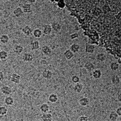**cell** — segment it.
<instances>
[{
	"label": "cell",
	"instance_id": "11",
	"mask_svg": "<svg viewBox=\"0 0 121 121\" xmlns=\"http://www.w3.org/2000/svg\"><path fill=\"white\" fill-rule=\"evenodd\" d=\"M42 76L44 78L49 80L51 79L53 77V73L49 70H45L42 72Z\"/></svg>",
	"mask_w": 121,
	"mask_h": 121
},
{
	"label": "cell",
	"instance_id": "2",
	"mask_svg": "<svg viewBox=\"0 0 121 121\" xmlns=\"http://www.w3.org/2000/svg\"><path fill=\"white\" fill-rule=\"evenodd\" d=\"M22 8L24 14H29L32 12L31 5L30 3H24L22 5Z\"/></svg>",
	"mask_w": 121,
	"mask_h": 121
},
{
	"label": "cell",
	"instance_id": "32",
	"mask_svg": "<svg viewBox=\"0 0 121 121\" xmlns=\"http://www.w3.org/2000/svg\"><path fill=\"white\" fill-rule=\"evenodd\" d=\"M57 6L60 9H63L66 7V3L64 0H59L57 1Z\"/></svg>",
	"mask_w": 121,
	"mask_h": 121
},
{
	"label": "cell",
	"instance_id": "12",
	"mask_svg": "<svg viewBox=\"0 0 121 121\" xmlns=\"http://www.w3.org/2000/svg\"><path fill=\"white\" fill-rule=\"evenodd\" d=\"M80 49V46L78 44L74 43L72 44L70 47L69 49L73 53H78Z\"/></svg>",
	"mask_w": 121,
	"mask_h": 121
},
{
	"label": "cell",
	"instance_id": "14",
	"mask_svg": "<svg viewBox=\"0 0 121 121\" xmlns=\"http://www.w3.org/2000/svg\"><path fill=\"white\" fill-rule=\"evenodd\" d=\"M30 45L31 50L32 51L38 50L40 48V44L38 41H31Z\"/></svg>",
	"mask_w": 121,
	"mask_h": 121
},
{
	"label": "cell",
	"instance_id": "18",
	"mask_svg": "<svg viewBox=\"0 0 121 121\" xmlns=\"http://www.w3.org/2000/svg\"><path fill=\"white\" fill-rule=\"evenodd\" d=\"M79 103L82 107H86L90 103V100L87 98L83 97L80 98Z\"/></svg>",
	"mask_w": 121,
	"mask_h": 121
},
{
	"label": "cell",
	"instance_id": "35",
	"mask_svg": "<svg viewBox=\"0 0 121 121\" xmlns=\"http://www.w3.org/2000/svg\"><path fill=\"white\" fill-rule=\"evenodd\" d=\"M78 120L79 121H88V117L87 116L82 115L79 117Z\"/></svg>",
	"mask_w": 121,
	"mask_h": 121
},
{
	"label": "cell",
	"instance_id": "31",
	"mask_svg": "<svg viewBox=\"0 0 121 121\" xmlns=\"http://www.w3.org/2000/svg\"><path fill=\"white\" fill-rule=\"evenodd\" d=\"M8 112L7 108L4 106L0 107V115L4 116L6 115Z\"/></svg>",
	"mask_w": 121,
	"mask_h": 121
},
{
	"label": "cell",
	"instance_id": "8",
	"mask_svg": "<svg viewBox=\"0 0 121 121\" xmlns=\"http://www.w3.org/2000/svg\"><path fill=\"white\" fill-rule=\"evenodd\" d=\"M24 50L23 47L20 44H17L14 47L13 51L17 55L22 54Z\"/></svg>",
	"mask_w": 121,
	"mask_h": 121
},
{
	"label": "cell",
	"instance_id": "9",
	"mask_svg": "<svg viewBox=\"0 0 121 121\" xmlns=\"http://www.w3.org/2000/svg\"><path fill=\"white\" fill-rule=\"evenodd\" d=\"M84 67L89 72H92L95 70V65L91 61H87L84 64Z\"/></svg>",
	"mask_w": 121,
	"mask_h": 121
},
{
	"label": "cell",
	"instance_id": "26",
	"mask_svg": "<svg viewBox=\"0 0 121 121\" xmlns=\"http://www.w3.org/2000/svg\"><path fill=\"white\" fill-rule=\"evenodd\" d=\"M120 65L117 62L114 61L112 62L110 65V68L112 71H115L118 70Z\"/></svg>",
	"mask_w": 121,
	"mask_h": 121
},
{
	"label": "cell",
	"instance_id": "36",
	"mask_svg": "<svg viewBox=\"0 0 121 121\" xmlns=\"http://www.w3.org/2000/svg\"><path fill=\"white\" fill-rule=\"evenodd\" d=\"M116 113L117 114L118 116L120 117L121 116V108L120 107L118 108L117 109H116Z\"/></svg>",
	"mask_w": 121,
	"mask_h": 121
},
{
	"label": "cell",
	"instance_id": "38",
	"mask_svg": "<svg viewBox=\"0 0 121 121\" xmlns=\"http://www.w3.org/2000/svg\"><path fill=\"white\" fill-rule=\"evenodd\" d=\"M28 2H29V3H34L36 2V0H28Z\"/></svg>",
	"mask_w": 121,
	"mask_h": 121
},
{
	"label": "cell",
	"instance_id": "22",
	"mask_svg": "<svg viewBox=\"0 0 121 121\" xmlns=\"http://www.w3.org/2000/svg\"><path fill=\"white\" fill-rule=\"evenodd\" d=\"M112 83L115 85H117L120 82V78L117 75H114L111 78Z\"/></svg>",
	"mask_w": 121,
	"mask_h": 121
},
{
	"label": "cell",
	"instance_id": "21",
	"mask_svg": "<svg viewBox=\"0 0 121 121\" xmlns=\"http://www.w3.org/2000/svg\"><path fill=\"white\" fill-rule=\"evenodd\" d=\"M83 87V85L82 83H76L73 87V90L76 93H80L82 90Z\"/></svg>",
	"mask_w": 121,
	"mask_h": 121
},
{
	"label": "cell",
	"instance_id": "37",
	"mask_svg": "<svg viewBox=\"0 0 121 121\" xmlns=\"http://www.w3.org/2000/svg\"><path fill=\"white\" fill-rule=\"evenodd\" d=\"M4 78V74L3 72L0 71V82H2Z\"/></svg>",
	"mask_w": 121,
	"mask_h": 121
},
{
	"label": "cell",
	"instance_id": "20",
	"mask_svg": "<svg viewBox=\"0 0 121 121\" xmlns=\"http://www.w3.org/2000/svg\"><path fill=\"white\" fill-rule=\"evenodd\" d=\"M43 32L39 29H36L33 31L32 35L36 39L41 38L43 35Z\"/></svg>",
	"mask_w": 121,
	"mask_h": 121
},
{
	"label": "cell",
	"instance_id": "15",
	"mask_svg": "<svg viewBox=\"0 0 121 121\" xmlns=\"http://www.w3.org/2000/svg\"><path fill=\"white\" fill-rule=\"evenodd\" d=\"M92 75L94 79H99L101 78L102 76V72L99 69H97L93 71Z\"/></svg>",
	"mask_w": 121,
	"mask_h": 121
},
{
	"label": "cell",
	"instance_id": "1",
	"mask_svg": "<svg viewBox=\"0 0 121 121\" xmlns=\"http://www.w3.org/2000/svg\"><path fill=\"white\" fill-rule=\"evenodd\" d=\"M22 59L24 62H31L33 61L34 56L31 53H25L22 56Z\"/></svg>",
	"mask_w": 121,
	"mask_h": 121
},
{
	"label": "cell",
	"instance_id": "30",
	"mask_svg": "<svg viewBox=\"0 0 121 121\" xmlns=\"http://www.w3.org/2000/svg\"><path fill=\"white\" fill-rule=\"evenodd\" d=\"M8 57V53L5 51H2L0 52V60L4 61L7 59Z\"/></svg>",
	"mask_w": 121,
	"mask_h": 121
},
{
	"label": "cell",
	"instance_id": "28",
	"mask_svg": "<svg viewBox=\"0 0 121 121\" xmlns=\"http://www.w3.org/2000/svg\"><path fill=\"white\" fill-rule=\"evenodd\" d=\"M118 115L115 111H112L110 112L109 115V119L111 121H116L118 119Z\"/></svg>",
	"mask_w": 121,
	"mask_h": 121
},
{
	"label": "cell",
	"instance_id": "3",
	"mask_svg": "<svg viewBox=\"0 0 121 121\" xmlns=\"http://www.w3.org/2000/svg\"><path fill=\"white\" fill-rule=\"evenodd\" d=\"M1 92L5 95H9L12 92V88L8 86L4 85L2 86L0 88Z\"/></svg>",
	"mask_w": 121,
	"mask_h": 121
},
{
	"label": "cell",
	"instance_id": "4",
	"mask_svg": "<svg viewBox=\"0 0 121 121\" xmlns=\"http://www.w3.org/2000/svg\"><path fill=\"white\" fill-rule=\"evenodd\" d=\"M22 31L25 36H30L32 34L33 30L30 26L26 25L22 28Z\"/></svg>",
	"mask_w": 121,
	"mask_h": 121
},
{
	"label": "cell",
	"instance_id": "13",
	"mask_svg": "<svg viewBox=\"0 0 121 121\" xmlns=\"http://www.w3.org/2000/svg\"><path fill=\"white\" fill-rule=\"evenodd\" d=\"M64 55L66 60H70L74 57V54L70 49H68L64 52Z\"/></svg>",
	"mask_w": 121,
	"mask_h": 121
},
{
	"label": "cell",
	"instance_id": "7",
	"mask_svg": "<svg viewBox=\"0 0 121 121\" xmlns=\"http://www.w3.org/2000/svg\"><path fill=\"white\" fill-rule=\"evenodd\" d=\"M21 78L20 75L17 73H13L11 75L10 80L14 83L18 84L20 82Z\"/></svg>",
	"mask_w": 121,
	"mask_h": 121
},
{
	"label": "cell",
	"instance_id": "42",
	"mask_svg": "<svg viewBox=\"0 0 121 121\" xmlns=\"http://www.w3.org/2000/svg\"></svg>",
	"mask_w": 121,
	"mask_h": 121
},
{
	"label": "cell",
	"instance_id": "27",
	"mask_svg": "<svg viewBox=\"0 0 121 121\" xmlns=\"http://www.w3.org/2000/svg\"><path fill=\"white\" fill-rule=\"evenodd\" d=\"M58 100V98L57 95L54 93L51 94L49 96L48 100L51 103H55Z\"/></svg>",
	"mask_w": 121,
	"mask_h": 121
},
{
	"label": "cell",
	"instance_id": "41",
	"mask_svg": "<svg viewBox=\"0 0 121 121\" xmlns=\"http://www.w3.org/2000/svg\"></svg>",
	"mask_w": 121,
	"mask_h": 121
},
{
	"label": "cell",
	"instance_id": "16",
	"mask_svg": "<svg viewBox=\"0 0 121 121\" xmlns=\"http://www.w3.org/2000/svg\"><path fill=\"white\" fill-rule=\"evenodd\" d=\"M41 51L44 54L47 56H49L52 52L51 48L47 45L43 46L42 48Z\"/></svg>",
	"mask_w": 121,
	"mask_h": 121
},
{
	"label": "cell",
	"instance_id": "5",
	"mask_svg": "<svg viewBox=\"0 0 121 121\" xmlns=\"http://www.w3.org/2000/svg\"><path fill=\"white\" fill-rule=\"evenodd\" d=\"M13 13L14 16L17 18L22 17L24 14L22 9L20 7L15 8L13 11Z\"/></svg>",
	"mask_w": 121,
	"mask_h": 121
},
{
	"label": "cell",
	"instance_id": "24",
	"mask_svg": "<svg viewBox=\"0 0 121 121\" xmlns=\"http://www.w3.org/2000/svg\"><path fill=\"white\" fill-rule=\"evenodd\" d=\"M39 109L41 112L44 114L47 113L49 110V106L47 103H43L41 105Z\"/></svg>",
	"mask_w": 121,
	"mask_h": 121
},
{
	"label": "cell",
	"instance_id": "23",
	"mask_svg": "<svg viewBox=\"0 0 121 121\" xmlns=\"http://www.w3.org/2000/svg\"><path fill=\"white\" fill-rule=\"evenodd\" d=\"M4 102L7 105L12 106L14 103V98L11 96H7L4 99Z\"/></svg>",
	"mask_w": 121,
	"mask_h": 121
},
{
	"label": "cell",
	"instance_id": "25",
	"mask_svg": "<svg viewBox=\"0 0 121 121\" xmlns=\"http://www.w3.org/2000/svg\"><path fill=\"white\" fill-rule=\"evenodd\" d=\"M41 119L43 121H49L52 120V115L50 113H44L42 115Z\"/></svg>",
	"mask_w": 121,
	"mask_h": 121
},
{
	"label": "cell",
	"instance_id": "17",
	"mask_svg": "<svg viewBox=\"0 0 121 121\" xmlns=\"http://www.w3.org/2000/svg\"><path fill=\"white\" fill-rule=\"evenodd\" d=\"M95 47L93 44H87L86 46L85 52L89 54H92L95 51Z\"/></svg>",
	"mask_w": 121,
	"mask_h": 121
},
{
	"label": "cell",
	"instance_id": "29",
	"mask_svg": "<svg viewBox=\"0 0 121 121\" xmlns=\"http://www.w3.org/2000/svg\"><path fill=\"white\" fill-rule=\"evenodd\" d=\"M9 40V36L7 35H3L0 37V41L4 44L8 43Z\"/></svg>",
	"mask_w": 121,
	"mask_h": 121
},
{
	"label": "cell",
	"instance_id": "40",
	"mask_svg": "<svg viewBox=\"0 0 121 121\" xmlns=\"http://www.w3.org/2000/svg\"><path fill=\"white\" fill-rule=\"evenodd\" d=\"M53 121V120H51V121Z\"/></svg>",
	"mask_w": 121,
	"mask_h": 121
},
{
	"label": "cell",
	"instance_id": "33",
	"mask_svg": "<svg viewBox=\"0 0 121 121\" xmlns=\"http://www.w3.org/2000/svg\"><path fill=\"white\" fill-rule=\"evenodd\" d=\"M71 80L74 83H79L80 81V78L79 77L77 76L74 75L71 78Z\"/></svg>",
	"mask_w": 121,
	"mask_h": 121
},
{
	"label": "cell",
	"instance_id": "19",
	"mask_svg": "<svg viewBox=\"0 0 121 121\" xmlns=\"http://www.w3.org/2000/svg\"><path fill=\"white\" fill-rule=\"evenodd\" d=\"M107 58V56L104 53H99L96 56V59L99 62H104L106 60Z\"/></svg>",
	"mask_w": 121,
	"mask_h": 121
},
{
	"label": "cell",
	"instance_id": "6",
	"mask_svg": "<svg viewBox=\"0 0 121 121\" xmlns=\"http://www.w3.org/2000/svg\"><path fill=\"white\" fill-rule=\"evenodd\" d=\"M51 25L52 30L55 32H58L60 31L62 29V26L61 25L57 22H52Z\"/></svg>",
	"mask_w": 121,
	"mask_h": 121
},
{
	"label": "cell",
	"instance_id": "10",
	"mask_svg": "<svg viewBox=\"0 0 121 121\" xmlns=\"http://www.w3.org/2000/svg\"><path fill=\"white\" fill-rule=\"evenodd\" d=\"M52 29L51 25L45 24L43 26V33L45 35H48L52 32Z\"/></svg>",
	"mask_w": 121,
	"mask_h": 121
},
{
	"label": "cell",
	"instance_id": "34",
	"mask_svg": "<svg viewBox=\"0 0 121 121\" xmlns=\"http://www.w3.org/2000/svg\"><path fill=\"white\" fill-rule=\"evenodd\" d=\"M78 37H79L78 34V33L75 32V33H74L70 35V38L71 40H73L77 39V38H78Z\"/></svg>",
	"mask_w": 121,
	"mask_h": 121
},
{
	"label": "cell",
	"instance_id": "39",
	"mask_svg": "<svg viewBox=\"0 0 121 121\" xmlns=\"http://www.w3.org/2000/svg\"><path fill=\"white\" fill-rule=\"evenodd\" d=\"M15 121H24V120L23 119H16Z\"/></svg>",
	"mask_w": 121,
	"mask_h": 121
}]
</instances>
